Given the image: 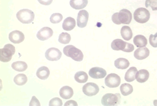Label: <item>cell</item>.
Listing matches in <instances>:
<instances>
[{
	"label": "cell",
	"mask_w": 157,
	"mask_h": 106,
	"mask_svg": "<svg viewBox=\"0 0 157 106\" xmlns=\"http://www.w3.org/2000/svg\"><path fill=\"white\" fill-rule=\"evenodd\" d=\"M149 54L150 51L149 49L146 47H144L138 48L137 49H136L135 51L134 52V57L136 59L139 60H142L149 57Z\"/></svg>",
	"instance_id": "obj_14"
},
{
	"label": "cell",
	"mask_w": 157,
	"mask_h": 106,
	"mask_svg": "<svg viewBox=\"0 0 157 106\" xmlns=\"http://www.w3.org/2000/svg\"><path fill=\"white\" fill-rule=\"evenodd\" d=\"M63 16L60 13H54L51 15L50 21L52 24H58L63 20Z\"/></svg>",
	"instance_id": "obj_30"
},
{
	"label": "cell",
	"mask_w": 157,
	"mask_h": 106,
	"mask_svg": "<svg viewBox=\"0 0 157 106\" xmlns=\"http://www.w3.org/2000/svg\"><path fill=\"white\" fill-rule=\"evenodd\" d=\"M75 79L78 83H85L88 80V75L83 71H79L75 73Z\"/></svg>",
	"instance_id": "obj_26"
},
{
	"label": "cell",
	"mask_w": 157,
	"mask_h": 106,
	"mask_svg": "<svg viewBox=\"0 0 157 106\" xmlns=\"http://www.w3.org/2000/svg\"><path fill=\"white\" fill-rule=\"evenodd\" d=\"M150 45L154 48H157V32L155 35H150L149 37Z\"/></svg>",
	"instance_id": "obj_33"
},
{
	"label": "cell",
	"mask_w": 157,
	"mask_h": 106,
	"mask_svg": "<svg viewBox=\"0 0 157 106\" xmlns=\"http://www.w3.org/2000/svg\"><path fill=\"white\" fill-rule=\"evenodd\" d=\"M62 53L57 48H49L45 53L46 58L50 61L59 60L60 59Z\"/></svg>",
	"instance_id": "obj_8"
},
{
	"label": "cell",
	"mask_w": 157,
	"mask_h": 106,
	"mask_svg": "<svg viewBox=\"0 0 157 106\" xmlns=\"http://www.w3.org/2000/svg\"><path fill=\"white\" fill-rule=\"evenodd\" d=\"M121 97L120 94L107 93L103 96L102 104L105 106H117L121 103Z\"/></svg>",
	"instance_id": "obj_4"
},
{
	"label": "cell",
	"mask_w": 157,
	"mask_h": 106,
	"mask_svg": "<svg viewBox=\"0 0 157 106\" xmlns=\"http://www.w3.org/2000/svg\"><path fill=\"white\" fill-rule=\"evenodd\" d=\"M59 94L63 99H69L73 96V90L71 87L65 86L60 89Z\"/></svg>",
	"instance_id": "obj_17"
},
{
	"label": "cell",
	"mask_w": 157,
	"mask_h": 106,
	"mask_svg": "<svg viewBox=\"0 0 157 106\" xmlns=\"http://www.w3.org/2000/svg\"><path fill=\"white\" fill-rule=\"evenodd\" d=\"M121 80L119 75L115 73H111L107 75L105 79V84L109 88H116L119 86Z\"/></svg>",
	"instance_id": "obj_6"
},
{
	"label": "cell",
	"mask_w": 157,
	"mask_h": 106,
	"mask_svg": "<svg viewBox=\"0 0 157 106\" xmlns=\"http://www.w3.org/2000/svg\"><path fill=\"white\" fill-rule=\"evenodd\" d=\"M149 78V73L146 70L142 69L136 73V81L140 83H145Z\"/></svg>",
	"instance_id": "obj_16"
},
{
	"label": "cell",
	"mask_w": 157,
	"mask_h": 106,
	"mask_svg": "<svg viewBox=\"0 0 157 106\" xmlns=\"http://www.w3.org/2000/svg\"><path fill=\"white\" fill-rule=\"evenodd\" d=\"M150 12L148 9L144 7L137 9L134 13V20L137 23L144 24L150 19Z\"/></svg>",
	"instance_id": "obj_5"
},
{
	"label": "cell",
	"mask_w": 157,
	"mask_h": 106,
	"mask_svg": "<svg viewBox=\"0 0 157 106\" xmlns=\"http://www.w3.org/2000/svg\"><path fill=\"white\" fill-rule=\"evenodd\" d=\"M63 53L67 57H70L73 60L81 62L83 60V55L80 50L72 45H68L63 48Z\"/></svg>",
	"instance_id": "obj_1"
},
{
	"label": "cell",
	"mask_w": 157,
	"mask_h": 106,
	"mask_svg": "<svg viewBox=\"0 0 157 106\" xmlns=\"http://www.w3.org/2000/svg\"><path fill=\"white\" fill-rule=\"evenodd\" d=\"M38 1L39 3L41 4L42 5L49 6L52 3L53 0H38Z\"/></svg>",
	"instance_id": "obj_36"
},
{
	"label": "cell",
	"mask_w": 157,
	"mask_h": 106,
	"mask_svg": "<svg viewBox=\"0 0 157 106\" xmlns=\"http://www.w3.org/2000/svg\"><path fill=\"white\" fill-rule=\"evenodd\" d=\"M76 25V22L73 18L68 17L63 22V28L66 31H70L73 29Z\"/></svg>",
	"instance_id": "obj_19"
},
{
	"label": "cell",
	"mask_w": 157,
	"mask_h": 106,
	"mask_svg": "<svg viewBox=\"0 0 157 106\" xmlns=\"http://www.w3.org/2000/svg\"><path fill=\"white\" fill-rule=\"evenodd\" d=\"M71 40V36L67 32H62L59 35L58 41L61 44H68Z\"/></svg>",
	"instance_id": "obj_29"
},
{
	"label": "cell",
	"mask_w": 157,
	"mask_h": 106,
	"mask_svg": "<svg viewBox=\"0 0 157 106\" xmlns=\"http://www.w3.org/2000/svg\"><path fill=\"white\" fill-rule=\"evenodd\" d=\"M137 69L135 67H131L128 70L125 75V80L128 82H132L136 79V73Z\"/></svg>",
	"instance_id": "obj_22"
},
{
	"label": "cell",
	"mask_w": 157,
	"mask_h": 106,
	"mask_svg": "<svg viewBox=\"0 0 157 106\" xmlns=\"http://www.w3.org/2000/svg\"><path fill=\"white\" fill-rule=\"evenodd\" d=\"M53 35V30L50 27H45L38 32L37 37L41 41L48 40Z\"/></svg>",
	"instance_id": "obj_11"
},
{
	"label": "cell",
	"mask_w": 157,
	"mask_h": 106,
	"mask_svg": "<svg viewBox=\"0 0 157 106\" xmlns=\"http://www.w3.org/2000/svg\"><path fill=\"white\" fill-rule=\"evenodd\" d=\"M118 19L121 24L128 25L132 20V14L127 9H123L118 13Z\"/></svg>",
	"instance_id": "obj_10"
},
{
	"label": "cell",
	"mask_w": 157,
	"mask_h": 106,
	"mask_svg": "<svg viewBox=\"0 0 157 106\" xmlns=\"http://www.w3.org/2000/svg\"><path fill=\"white\" fill-rule=\"evenodd\" d=\"M49 106H63V101L59 98L55 97L50 100L49 103Z\"/></svg>",
	"instance_id": "obj_32"
},
{
	"label": "cell",
	"mask_w": 157,
	"mask_h": 106,
	"mask_svg": "<svg viewBox=\"0 0 157 106\" xmlns=\"http://www.w3.org/2000/svg\"><path fill=\"white\" fill-rule=\"evenodd\" d=\"M27 77L26 75L24 74H19L14 78V81L15 84L16 85H19V86H22V85H25V84L27 82Z\"/></svg>",
	"instance_id": "obj_28"
},
{
	"label": "cell",
	"mask_w": 157,
	"mask_h": 106,
	"mask_svg": "<svg viewBox=\"0 0 157 106\" xmlns=\"http://www.w3.org/2000/svg\"><path fill=\"white\" fill-rule=\"evenodd\" d=\"M133 42L135 45L138 48L146 47L148 44L146 38L144 36L141 35L136 36L134 37Z\"/></svg>",
	"instance_id": "obj_20"
},
{
	"label": "cell",
	"mask_w": 157,
	"mask_h": 106,
	"mask_svg": "<svg viewBox=\"0 0 157 106\" xmlns=\"http://www.w3.org/2000/svg\"><path fill=\"white\" fill-rule=\"evenodd\" d=\"M89 14V13L84 9L79 11L77 17V25L80 28H84L88 24Z\"/></svg>",
	"instance_id": "obj_9"
},
{
	"label": "cell",
	"mask_w": 157,
	"mask_h": 106,
	"mask_svg": "<svg viewBox=\"0 0 157 106\" xmlns=\"http://www.w3.org/2000/svg\"><path fill=\"white\" fill-rule=\"evenodd\" d=\"M15 52L14 46L11 44H6L3 48L0 49V60L2 62H8L12 59Z\"/></svg>",
	"instance_id": "obj_3"
},
{
	"label": "cell",
	"mask_w": 157,
	"mask_h": 106,
	"mask_svg": "<svg viewBox=\"0 0 157 106\" xmlns=\"http://www.w3.org/2000/svg\"><path fill=\"white\" fill-rule=\"evenodd\" d=\"M121 94L124 96L129 95L133 92V87L129 84L124 83L120 87Z\"/></svg>",
	"instance_id": "obj_27"
},
{
	"label": "cell",
	"mask_w": 157,
	"mask_h": 106,
	"mask_svg": "<svg viewBox=\"0 0 157 106\" xmlns=\"http://www.w3.org/2000/svg\"><path fill=\"white\" fill-rule=\"evenodd\" d=\"M9 40L12 43L18 44L22 43L25 39V36L23 33L19 30H14L9 34Z\"/></svg>",
	"instance_id": "obj_13"
},
{
	"label": "cell",
	"mask_w": 157,
	"mask_h": 106,
	"mask_svg": "<svg viewBox=\"0 0 157 106\" xmlns=\"http://www.w3.org/2000/svg\"><path fill=\"white\" fill-rule=\"evenodd\" d=\"M78 106V104L77 102L75 100H71L68 101L66 103H65L64 106Z\"/></svg>",
	"instance_id": "obj_37"
},
{
	"label": "cell",
	"mask_w": 157,
	"mask_h": 106,
	"mask_svg": "<svg viewBox=\"0 0 157 106\" xmlns=\"http://www.w3.org/2000/svg\"><path fill=\"white\" fill-rule=\"evenodd\" d=\"M89 74L90 77L94 79H101L105 77L106 71L101 67H94L90 69Z\"/></svg>",
	"instance_id": "obj_12"
},
{
	"label": "cell",
	"mask_w": 157,
	"mask_h": 106,
	"mask_svg": "<svg viewBox=\"0 0 157 106\" xmlns=\"http://www.w3.org/2000/svg\"><path fill=\"white\" fill-rule=\"evenodd\" d=\"M121 37L125 40L129 41L132 38V32L129 27L128 26H124L121 30Z\"/></svg>",
	"instance_id": "obj_23"
},
{
	"label": "cell",
	"mask_w": 157,
	"mask_h": 106,
	"mask_svg": "<svg viewBox=\"0 0 157 106\" xmlns=\"http://www.w3.org/2000/svg\"><path fill=\"white\" fill-rule=\"evenodd\" d=\"M127 43L124 41L123 40L120 39H115L113 41L111 44V48L115 51H123L124 52L126 48Z\"/></svg>",
	"instance_id": "obj_15"
},
{
	"label": "cell",
	"mask_w": 157,
	"mask_h": 106,
	"mask_svg": "<svg viewBox=\"0 0 157 106\" xmlns=\"http://www.w3.org/2000/svg\"><path fill=\"white\" fill-rule=\"evenodd\" d=\"M29 106H40V104L39 103V100H38L37 98L35 96H33L30 101Z\"/></svg>",
	"instance_id": "obj_34"
},
{
	"label": "cell",
	"mask_w": 157,
	"mask_h": 106,
	"mask_svg": "<svg viewBox=\"0 0 157 106\" xmlns=\"http://www.w3.org/2000/svg\"><path fill=\"white\" fill-rule=\"evenodd\" d=\"M129 62L126 59L118 58L115 61L114 65L118 69L125 70L129 67Z\"/></svg>",
	"instance_id": "obj_24"
},
{
	"label": "cell",
	"mask_w": 157,
	"mask_h": 106,
	"mask_svg": "<svg viewBox=\"0 0 157 106\" xmlns=\"http://www.w3.org/2000/svg\"><path fill=\"white\" fill-rule=\"evenodd\" d=\"M12 67L17 72H24L27 69V64L23 61H16L13 62L12 64Z\"/></svg>",
	"instance_id": "obj_25"
},
{
	"label": "cell",
	"mask_w": 157,
	"mask_h": 106,
	"mask_svg": "<svg viewBox=\"0 0 157 106\" xmlns=\"http://www.w3.org/2000/svg\"><path fill=\"white\" fill-rule=\"evenodd\" d=\"M16 17L21 23L29 24L32 23L34 21L35 14L32 11L29 9H22L17 13Z\"/></svg>",
	"instance_id": "obj_2"
},
{
	"label": "cell",
	"mask_w": 157,
	"mask_h": 106,
	"mask_svg": "<svg viewBox=\"0 0 157 106\" xmlns=\"http://www.w3.org/2000/svg\"><path fill=\"white\" fill-rule=\"evenodd\" d=\"M98 85L94 83H88L83 86L82 90L87 96H93L98 94L99 92Z\"/></svg>",
	"instance_id": "obj_7"
},
{
	"label": "cell",
	"mask_w": 157,
	"mask_h": 106,
	"mask_svg": "<svg viewBox=\"0 0 157 106\" xmlns=\"http://www.w3.org/2000/svg\"><path fill=\"white\" fill-rule=\"evenodd\" d=\"M88 0H70V5L75 9H81L87 6Z\"/></svg>",
	"instance_id": "obj_18"
},
{
	"label": "cell",
	"mask_w": 157,
	"mask_h": 106,
	"mask_svg": "<svg viewBox=\"0 0 157 106\" xmlns=\"http://www.w3.org/2000/svg\"><path fill=\"white\" fill-rule=\"evenodd\" d=\"M118 13H115L113 15L112 17V20L113 22L117 24V25H121V23L120 22V20L118 19Z\"/></svg>",
	"instance_id": "obj_35"
},
{
	"label": "cell",
	"mask_w": 157,
	"mask_h": 106,
	"mask_svg": "<svg viewBox=\"0 0 157 106\" xmlns=\"http://www.w3.org/2000/svg\"><path fill=\"white\" fill-rule=\"evenodd\" d=\"M145 6L146 7H151L153 11H157V0H146Z\"/></svg>",
	"instance_id": "obj_31"
},
{
	"label": "cell",
	"mask_w": 157,
	"mask_h": 106,
	"mask_svg": "<svg viewBox=\"0 0 157 106\" xmlns=\"http://www.w3.org/2000/svg\"><path fill=\"white\" fill-rule=\"evenodd\" d=\"M50 75V71L46 66H41L38 69L36 75L39 79L46 80L48 78Z\"/></svg>",
	"instance_id": "obj_21"
}]
</instances>
